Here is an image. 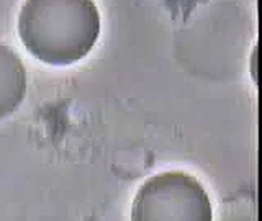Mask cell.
I'll return each instance as SVG.
<instances>
[{
    "label": "cell",
    "mask_w": 262,
    "mask_h": 221,
    "mask_svg": "<svg viewBox=\"0 0 262 221\" xmlns=\"http://www.w3.org/2000/svg\"><path fill=\"white\" fill-rule=\"evenodd\" d=\"M18 35L41 62L71 65L92 51L100 35V13L94 0H25Z\"/></svg>",
    "instance_id": "1"
},
{
    "label": "cell",
    "mask_w": 262,
    "mask_h": 221,
    "mask_svg": "<svg viewBox=\"0 0 262 221\" xmlns=\"http://www.w3.org/2000/svg\"><path fill=\"white\" fill-rule=\"evenodd\" d=\"M136 221H210V195L196 177L180 170L152 175L139 187L131 208Z\"/></svg>",
    "instance_id": "2"
},
{
    "label": "cell",
    "mask_w": 262,
    "mask_h": 221,
    "mask_svg": "<svg viewBox=\"0 0 262 221\" xmlns=\"http://www.w3.org/2000/svg\"><path fill=\"white\" fill-rule=\"evenodd\" d=\"M27 94V71L12 48L0 41V120L18 110Z\"/></svg>",
    "instance_id": "3"
}]
</instances>
